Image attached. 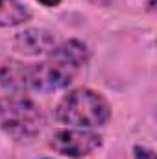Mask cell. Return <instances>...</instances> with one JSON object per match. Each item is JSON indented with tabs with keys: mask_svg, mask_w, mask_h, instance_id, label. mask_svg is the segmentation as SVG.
I'll return each instance as SVG.
<instances>
[{
	"mask_svg": "<svg viewBox=\"0 0 157 159\" xmlns=\"http://www.w3.org/2000/svg\"><path fill=\"white\" fill-rule=\"evenodd\" d=\"M89 61V48L78 39L63 41L54 46L44 61L28 65V89L52 93L72 83L78 70Z\"/></svg>",
	"mask_w": 157,
	"mask_h": 159,
	"instance_id": "6da1fadb",
	"label": "cell"
},
{
	"mask_svg": "<svg viewBox=\"0 0 157 159\" xmlns=\"http://www.w3.org/2000/svg\"><path fill=\"white\" fill-rule=\"evenodd\" d=\"M56 117L63 124L91 129L100 128L109 120L111 107L100 93L87 87H79L72 89L59 100L56 107Z\"/></svg>",
	"mask_w": 157,
	"mask_h": 159,
	"instance_id": "7a4b0ae2",
	"label": "cell"
},
{
	"mask_svg": "<svg viewBox=\"0 0 157 159\" xmlns=\"http://www.w3.org/2000/svg\"><path fill=\"white\" fill-rule=\"evenodd\" d=\"M46 124L39 106L24 94H9L0 98V131L15 141H32Z\"/></svg>",
	"mask_w": 157,
	"mask_h": 159,
	"instance_id": "3957f363",
	"label": "cell"
},
{
	"mask_svg": "<svg viewBox=\"0 0 157 159\" xmlns=\"http://www.w3.org/2000/svg\"><path fill=\"white\" fill-rule=\"evenodd\" d=\"M102 146V137L96 131L83 129V128H69L57 129L52 135L50 148L61 156L72 159H81Z\"/></svg>",
	"mask_w": 157,
	"mask_h": 159,
	"instance_id": "277c9868",
	"label": "cell"
},
{
	"mask_svg": "<svg viewBox=\"0 0 157 159\" xmlns=\"http://www.w3.org/2000/svg\"><path fill=\"white\" fill-rule=\"evenodd\" d=\"M56 46V37L44 28H28L19 32L13 39V48L24 56H43L50 54Z\"/></svg>",
	"mask_w": 157,
	"mask_h": 159,
	"instance_id": "5b68a950",
	"label": "cell"
},
{
	"mask_svg": "<svg viewBox=\"0 0 157 159\" xmlns=\"http://www.w3.org/2000/svg\"><path fill=\"white\" fill-rule=\"evenodd\" d=\"M0 85L11 94H22L28 89V65L7 61L0 67Z\"/></svg>",
	"mask_w": 157,
	"mask_h": 159,
	"instance_id": "8992f818",
	"label": "cell"
},
{
	"mask_svg": "<svg viewBox=\"0 0 157 159\" xmlns=\"http://www.w3.org/2000/svg\"><path fill=\"white\" fill-rule=\"evenodd\" d=\"M32 19L30 9L20 0H0V28H13Z\"/></svg>",
	"mask_w": 157,
	"mask_h": 159,
	"instance_id": "52a82bcc",
	"label": "cell"
},
{
	"mask_svg": "<svg viewBox=\"0 0 157 159\" xmlns=\"http://www.w3.org/2000/svg\"><path fill=\"white\" fill-rule=\"evenodd\" d=\"M133 157L135 159H155V152L152 148H146L142 144H137L133 148Z\"/></svg>",
	"mask_w": 157,
	"mask_h": 159,
	"instance_id": "ba28073f",
	"label": "cell"
},
{
	"mask_svg": "<svg viewBox=\"0 0 157 159\" xmlns=\"http://www.w3.org/2000/svg\"><path fill=\"white\" fill-rule=\"evenodd\" d=\"M37 4L44 6V7H57L61 4V0H35Z\"/></svg>",
	"mask_w": 157,
	"mask_h": 159,
	"instance_id": "9c48e42d",
	"label": "cell"
},
{
	"mask_svg": "<svg viewBox=\"0 0 157 159\" xmlns=\"http://www.w3.org/2000/svg\"><path fill=\"white\" fill-rule=\"evenodd\" d=\"M39 159H50V157H39Z\"/></svg>",
	"mask_w": 157,
	"mask_h": 159,
	"instance_id": "30bf717a",
	"label": "cell"
}]
</instances>
